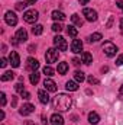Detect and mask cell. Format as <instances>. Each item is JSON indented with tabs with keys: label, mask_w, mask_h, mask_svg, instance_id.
Masks as SVG:
<instances>
[{
	"label": "cell",
	"mask_w": 123,
	"mask_h": 125,
	"mask_svg": "<svg viewBox=\"0 0 123 125\" xmlns=\"http://www.w3.org/2000/svg\"><path fill=\"white\" fill-rule=\"evenodd\" d=\"M72 105V100L68 94L65 93H58L52 99V108L58 112H67Z\"/></svg>",
	"instance_id": "obj_1"
},
{
	"label": "cell",
	"mask_w": 123,
	"mask_h": 125,
	"mask_svg": "<svg viewBox=\"0 0 123 125\" xmlns=\"http://www.w3.org/2000/svg\"><path fill=\"white\" fill-rule=\"evenodd\" d=\"M101 50H103V52H104L107 57H114L116 52H117V47H116L113 42H110V41H106V42L103 44Z\"/></svg>",
	"instance_id": "obj_2"
},
{
	"label": "cell",
	"mask_w": 123,
	"mask_h": 125,
	"mask_svg": "<svg viewBox=\"0 0 123 125\" xmlns=\"http://www.w3.org/2000/svg\"><path fill=\"white\" fill-rule=\"evenodd\" d=\"M38 18H39V13H38V10H35V9L25 10V13H23V21L28 22V23H35V22L38 21Z\"/></svg>",
	"instance_id": "obj_3"
},
{
	"label": "cell",
	"mask_w": 123,
	"mask_h": 125,
	"mask_svg": "<svg viewBox=\"0 0 123 125\" xmlns=\"http://www.w3.org/2000/svg\"><path fill=\"white\" fill-rule=\"evenodd\" d=\"M45 60H46L48 64L55 62L58 60V50H57V48H49V50H46V52H45Z\"/></svg>",
	"instance_id": "obj_4"
},
{
	"label": "cell",
	"mask_w": 123,
	"mask_h": 125,
	"mask_svg": "<svg viewBox=\"0 0 123 125\" xmlns=\"http://www.w3.org/2000/svg\"><path fill=\"white\" fill-rule=\"evenodd\" d=\"M54 45H55V48H57L58 51H67V48H68L67 41L62 38L61 35H57V36L54 38Z\"/></svg>",
	"instance_id": "obj_5"
},
{
	"label": "cell",
	"mask_w": 123,
	"mask_h": 125,
	"mask_svg": "<svg viewBox=\"0 0 123 125\" xmlns=\"http://www.w3.org/2000/svg\"><path fill=\"white\" fill-rule=\"evenodd\" d=\"M4 22H6L9 26H15V25L18 23V16H16V13L12 12V10H7V12L4 13Z\"/></svg>",
	"instance_id": "obj_6"
},
{
	"label": "cell",
	"mask_w": 123,
	"mask_h": 125,
	"mask_svg": "<svg viewBox=\"0 0 123 125\" xmlns=\"http://www.w3.org/2000/svg\"><path fill=\"white\" fill-rule=\"evenodd\" d=\"M83 15L86 16V19H87L88 22H96V21H97V12L93 10V9L86 7V9L83 10Z\"/></svg>",
	"instance_id": "obj_7"
},
{
	"label": "cell",
	"mask_w": 123,
	"mask_h": 125,
	"mask_svg": "<svg viewBox=\"0 0 123 125\" xmlns=\"http://www.w3.org/2000/svg\"><path fill=\"white\" fill-rule=\"evenodd\" d=\"M33 111H35V106H33L32 103H25V105H22V108L19 109V114L23 115V116H26V115L33 114Z\"/></svg>",
	"instance_id": "obj_8"
},
{
	"label": "cell",
	"mask_w": 123,
	"mask_h": 125,
	"mask_svg": "<svg viewBox=\"0 0 123 125\" xmlns=\"http://www.w3.org/2000/svg\"><path fill=\"white\" fill-rule=\"evenodd\" d=\"M9 62L12 64V67H19L20 65V58H19V54L16 51H12L10 55H9Z\"/></svg>",
	"instance_id": "obj_9"
},
{
	"label": "cell",
	"mask_w": 123,
	"mask_h": 125,
	"mask_svg": "<svg viewBox=\"0 0 123 125\" xmlns=\"http://www.w3.org/2000/svg\"><path fill=\"white\" fill-rule=\"evenodd\" d=\"M26 68H28V70H31V71H36V70L39 68V61H38L36 58L29 57V58L26 60Z\"/></svg>",
	"instance_id": "obj_10"
},
{
	"label": "cell",
	"mask_w": 123,
	"mask_h": 125,
	"mask_svg": "<svg viewBox=\"0 0 123 125\" xmlns=\"http://www.w3.org/2000/svg\"><path fill=\"white\" fill-rule=\"evenodd\" d=\"M71 51H72L74 54H80V52L83 51V42H81L80 39H74V41L71 42Z\"/></svg>",
	"instance_id": "obj_11"
},
{
	"label": "cell",
	"mask_w": 123,
	"mask_h": 125,
	"mask_svg": "<svg viewBox=\"0 0 123 125\" xmlns=\"http://www.w3.org/2000/svg\"><path fill=\"white\" fill-rule=\"evenodd\" d=\"M15 38L19 41V42H25L26 39H28V32L25 28H19L18 32H16V35H15Z\"/></svg>",
	"instance_id": "obj_12"
},
{
	"label": "cell",
	"mask_w": 123,
	"mask_h": 125,
	"mask_svg": "<svg viewBox=\"0 0 123 125\" xmlns=\"http://www.w3.org/2000/svg\"><path fill=\"white\" fill-rule=\"evenodd\" d=\"M38 97H39V102L42 105H48L49 103V94H48V90H39L38 92Z\"/></svg>",
	"instance_id": "obj_13"
},
{
	"label": "cell",
	"mask_w": 123,
	"mask_h": 125,
	"mask_svg": "<svg viewBox=\"0 0 123 125\" xmlns=\"http://www.w3.org/2000/svg\"><path fill=\"white\" fill-rule=\"evenodd\" d=\"M44 86H45V90H48V92H57V84L52 79H45Z\"/></svg>",
	"instance_id": "obj_14"
},
{
	"label": "cell",
	"mask_w": 123,
	"mask_h": 125,
	"mask_svg": "<svg viewBox=\"0 0 123 125\" xmlns=\"http://www.w3.org/2000/svg\"><path fill=\"white\" fill-rule=\"evenodd\" d=\"M51 125H64V118L60 114H54L51 116Z\"/></svg>",
	"instance_id": "obj_15"
},
{
	"label": "cell",
	"mask_w": 123,
	"mask_h": 125,
	"mask_svg": "<svg viewBox=\"0 0 123 125\" xmlns=\"http://www.w3.org/2000/svg\"><path fill=\"white\" fill-rule=\"evenodd\" d=\"M65 89H67L68 92H75V90H78V83H77L75 80H70V82H67Z\"/></svg>",
	"instance_id": "obj_16"
},
{
	"label": "cell",
	"mask_w": 123,
	"mask_h": 125,
	"mask_svg": "<svg viewBox=\"0 0 123 125\" xmlns=\"http://www.w3.org/2000/svg\"><path fill=\"white\" fill-rule=\"evenodd\" d=\"M88 122L91 125H97L100 122V116H98L97 112H90V114H88Z\"/></svg>",
	"instance_id": "obj_17"
},
{
	"label": "cell",
	"mask_w": 123,
	"mask_h": 125,
	"mask_svg": "<svg viewBox=\"0 0 123 125\" xmlns=\"http://www.w3.org/2000/svg\"><path fill=\"white\" fill-rule=\"evenodd\" d=\"M81 61L84 62V64H91L93 62V55L90 52H81Z\"/></svg>",
	"instance_id": "obj_18"
},
{
	"label": "cell",
	"mask_w": 123,
	"mask_h": 125,
	"mask_svg": "<svg viewBox=\"0 0 123 125\" xmlns=\"http://www.w3.org/2000/svg\"><path fill=\"white\" fill-rule=\"evenodd\" d=\"M13 79H15V73L13 71H4L1 74V77H0L1 82H9V80H13Z\"/></svg>",
	"instance_id": "obj_19"
},
{
	"label": "cell",
	"mask_w": 123,
	"mask_h": 125,
	"mask_svg": "<svg viewBox=\"0 0 123 125\" xmlns=\"http://www.w3.org/2000/svg\"><path fill=\"white\" fill-rule=\"evenodd\" d=\"M52 19L57 21V22H62V21L65 19V15H64L62 12H60V10H54V12H52Z\"/></svg>",
	"instance_id": "obj_20"
},
{
	"label": "cell",
	"mask_w": 123,
	"mask_h": 125,
	"mask_svg": "<svg viewBox=\"0 0 123 125\" xmlns=\"http://www.w3.org/2000/svg\"><path fill=\"white\" fill-rule=\"evenodd\" d=\"M29 80H31V83L33 86H36L39 83V73L38 71H32L31 76H29Z\"/></svg>",
	"instance_id": "obj_21"
},
{
	"label": "cell",
	"mask_w": 123,
	"mask_h": 125,
	"mask_svg": "<svg viewBox=\"0 0 123 125\" xmlns=\"http://www.w3.org/2000/svg\"><path fill=\"white\" fill-rule=\"evenodd\" d=\"M74 80H75L77 83H83V82L86 80L84 73H83V71H75V73H74Z\"/></svg>",
	"instance_id": "obj_22"
},
{
	"label": "cell",
	"mask_w": 123,
	"mask_h": 125,
	"mask_svg": "<svg viewBox=\"0 0 123 125\" xmlns=\"http://www.w3.org/2000/svg\"><path fill=\"white\" fill-rule=\"evenodd\" d=\"M57 70H58V74H65V73L68 71V62H65V61H64V62H60Z\"/></svg>",
	"instance_id": "obj_23"
},
{
	"label": "cell",
	"mask_w": 123,
	"mask_h": 125,
	"mask_svg": "<svg viewBox=\"0 0 123 125\" xmlns=\"http://www.w3.org/2000/svg\"><path fill=\"white\" fill-rule=\"evenodd\" d=\"M71 21H72V23H74V25H77V26H83V19L80 18V15L74 13V15L71 16Z\"/></svg>",
	"instance_id": "obj_24"
},
{
	"label": "cell",
	"mask_w": 123,
	"mask_h": 125,
	"mask_svg": "<svg viewBox=\"0 0 123 125\" xmlns=\"http://www.w3.org/2000/svg\"><path fill=\"white\" fill-rule=\"evenodd\" d=\"M101 38H103V36H101V33H100V32H96V33L90 35L87 39H88V42H98Z\"/></svg>",
	"instance_id": "obj_25"
},
{
	"label": "cell",
	"mask_w": 123,
	"mask_h": 125,
	"mask_svg": "<svg viewBox=\"0 0 123 125\" xmlns=\"http://www.w3.org/2000/svg\"><path fill=\"white\" fill-rule=\"evenodd\" d=\"M42 71H44V74H45L46 77H51V76H54V73H55V70H54L51 65H45Z\"/></svg>",
	"instance_id": "obj_26"
},
{
	"label": "cell",
	"mask_w": 123,
	"mask_h": 125,
	"mask_svg": "<svg viewBox=\"0 0 123 125\" xmlns=\"http://www.w3.org/2000/svg\"><path fill=\"white\" fill-rule=\"evenodd\" d=\"M67 33H68L70 36H72V38H75V36L78 35V31H77V28H75V26H72V25H70V26L67 28Z\"/></svg>",
	"instance_id": "obj_27"
},
{
	"label": "cell",
	"mask_w": 123,
	"mask_h": 125,
	"mask_svg": "<svg viewBox=\"0 0 123 125\" xmlns=\"http://www.w3.org/2000/svg\"><path fill=\"white\" fill-rule=\"evenodd\" d=\"M44 32V26L42 25H35L33 28H32V33L33 35H41Z\"/></svg>",
	"instance_id": "obj_28"
},
{
	"label": "cell",
	"mask_w": 123,
	"mask_h": 125,
	"mask_svg": "<svg viewBox=\"0 0 123 125\" xmlns=\"http://www.w3.org/2000/svg\"><path fill=\"white\" fill-rule=\"evenodd\" d=\"M52 31H54V32H61L62 31V25L60 23V22L54 23V25H52Z\"/></svg>",
	"instance_id": "obj_29"
},
{
	"label": "cell",
	"mask_w": 123,
	"mask_h": 125,
	"mask_svg": "<svg viewBox=\"0 0 123 125\" xmlns=\"http://www.w3.org/2000/svg\"><path fill=\"white\" fill-rule=\"evenodd\" d=\"M15 89H16V92H18V93H22V92H25V86H23L22 83H18V84L15 86Z\"/></svg>",
	"instance_id": "obj_30"
},
{
	"label": "cell",
	"mask_w": 123,
	"mask_h": 125,
	"mask_svg": "<svg viewBox=\"0 0 123 125\" xmlns=\"http://www.w3.org/2000/svg\"><path fill=\"white\" fill-rule=\"evenodd\" d=\"M87 82H88L90 84H98V79H96V77H93V76H90V77L87 79Z\"/></svg>",
	"instance_id": "obj_31"
},
{
	"label": "cell",
	"mask_w": 123,
	"mask_h": 125,
	"mask_svg": "<svg viewBox=\"0 0 123 125\" xmlns=\"http://www.w3.org/2000/svg\"><path fill=\"white\" fill-rule=\"evenodd\" d=\"M26 6H28V4H26L25 1H23V3H16V10H23Z\"/></svg>",
	"instance_id": "obj_32"
},
{
	"label": "cell",
	"mask_w": 123,
	"mask_h": 125,
	"mask_svg": "<svg viewBox=\"0 0 123 125\" xmlns=\"http://www.w3.org/2000/svg\"><path fill=\"white\" fill-rule=\"evenodd\" d=\"M0 103H1V106L6 105V94H4V92L0 93Z\"/></svg>",
	"instance_id": "obj_33"
},
{
	"label": "cell",
	"mask_w": 123,
	"mask_h": 125,
	"mask_svg": "<svg viewBox=\"0 0 123 125\" xmlns=\"http://www.w3.org/2000/svg\"><path fill=\"white\" fill-rule=\"evenodd\" d=\"M22 97H23V99H26V100H28V99H31V93H29V92H28V90H25V92H22Z\"/></svg>",
	"instance_id": "obj_34"
},
{
	"label": "cell",
	"mask_w": 123,
	"mask_h": 125,
	"mask_svg": "<svg viewBox=\"0 0 123 125\" xmlns=\"http://www.w3.org/2000/svg\"><path fill=\"white\" fill-rule=\"evenodd\" d=\"M6 65H7V60H6L4 57H3V58H0V67H1V68H4Z\"/></svg>",
	"instance_id": "obj_35"
},
{
	"label": "cell",
	"mask_w": 123,
	"mask_h": 125,
	"mask_svg": "<svg viewBox=\"0 0 123 125\" xmlns=\"http://www.w3.org/2000/svg\"><path fill=\"white\" fill-rule=\"evenodd\" d=\"M116 64H117V65H123V54L117 57V60H116Z\"/></svg>",
	"instance_id": "obj_36"
},
{
	"label": "cell",
	"mask_w": 123,
	"mask_h": 125,
	"mask_svg": "<svg viewBox=\"0 0 123 125\" xmlns=\"http://www.w3.org/2000/svg\"><path fill=\"white\" fill-rule=\"evenodd\" d=\"M116 6H117L119 9H123V1L122 0H116Z\"/></svg>",
	"instance_id": "obj_37"
},
{
	"label": "cell",
	"mask_w": 123,
	"mask_h": 125,
	"mask_svg": "<svg viewBox=\"0 0 123 125\" xmlns=\"http://www.w3.org/2000/svg\"><path fill=\"white\" fill-rule=\"evenodd\" d=\"M16 103H18V97L12 96V106H16Z\"/></svg>",
	"instance_id": "obj_38"
},
{
	"label": "cell",
	"mask_w": 123,
	"mask_h": 125,
	"mask_svg": "<svg viewBox=\"0 0 123 125\" xmlns=\"http://www.w3.org/2000/svg\"><path fill=\"white\" fill-rule=\"evenodd\" d=\"M25 3H26L28 6H32V4H35V3H36V0H25Z\"/></svg>",
	"instance_id": "obj_39"
},
{
	"label": "cell",
	"mask_w": 123,
	"mask_h": 125,
	"mask_svg": "<svg viewBox=\"0 0 123 125\" xmlns=\"http://www.w3.org/2000/svg\"><path fill=\"white\" fill-rule=\"evenodd\" d=\"M72 62H74V64H75V65H78V64H81V60H78V58H74V60H72Z\"/></svg>",
	"instance_id": "obj_40"
},
{
	"label": "cell",
	"mask_w": 123,
	"mask_h": 125,
	"mask_svg": "<svg viewBox=\"0 0 123 125\" xmlns=\"http://www.w3.org/2000/svg\"><path fill=\"white\" fill-rule=\"evenodd\" d=\"M78 1H80V4H87L90 0H78Z\"/></svg>",
	"instance_id": "obj_41"
},
{
	"label": "cell",
	"mask_w": 123,
	"mask_h": 125,
	"mask_svg": "<svg viewBox=\"0 0 123 125\" xmlns=\"http://www.w3.org/2000/svg\"><path fill=\"white\" fill-rule=\"evenodd\" d=\"M28 50H29V52H33V50H35V45H31Z\"/></svg>",
	"instance_id": "obj_42"
},
{
	"label": "cell",
	"mask_w": 123,
	"mask_h": 125,
	"mask_svg": "<svg viewBox=\"0 0 123 125\" xmlns=\"http://www.w3.org/2000/svg\"><path fill=\"white\" fill-rule=\"evenodd\" d=\"M0 119H1V121H3V119H4V112H3V111H1V112H0Z\"/></svg>",
	"instance_id": "obj_43"
},
{
	"label": "cell",
	"mask_w": 123,
	"mask_h": 125,
	"mask_svg": "<svg viewBox=\"0 0 123 125\" xmlns=\"http://www.w3.org/2000/svg\"><path fill=\"white\" fill-rule=\"evenodd\" d=\"M120 31L123 32V18L120 19Z\"/></svg>",
	"instance_id": "obj_44"
},
{
	"label": "cell",
	"mask_w": 123,
	"mask_h": 125,
	"mask_svg": "<svg viewBox=\"0 0 123 125\" xmlns=\"http://www.w3.org/2000/svg\"><path fill=\"white\" fill-rule=\"evenodd\" d=\"M120 93L123 94V84H122V86H120Z\"/></svg>",
	"instance_id": "obj_45"
},
{
	"label": "cell",
	"mask_w": 123,
	"mask_h": 125,
	"mask_svg": "<svg viewBox=\"0 0 123 125\" xmlns=\"http://www.w3.org/2000/svg\"><path fill=\"white\" fill-rule=\"evenodd\" d=\"M122 10H123V9H122Z\"/></svg>",
	"instance_id": "obj_46"
}]
</instances>
